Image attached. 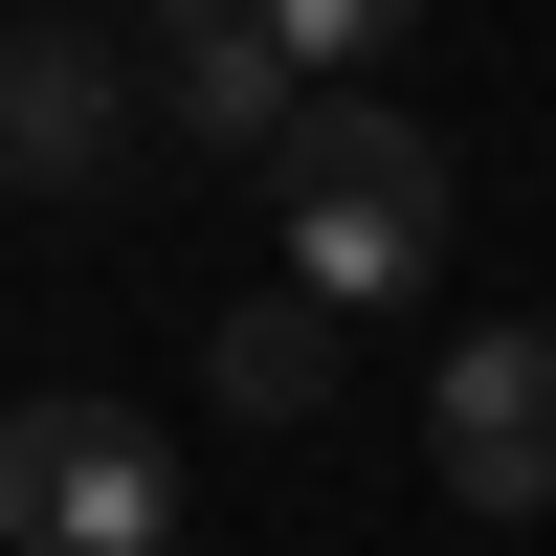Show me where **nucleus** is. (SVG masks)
<instances>
[{
	"label": "nucleus",
	"mask_w": 556,
	"mask_h": 556,
	"mask_svg": "<svg viewBox=\"0 0 556 556\" xmlns=\"http://www.w3.org/2000/svg\"><path fill=\"white\" fill-rule=\"evenodd\" d=\"M290 45H267V0H156V134H201V156H267L290 134Z\"/></svg>",
	"instance_id": "nucleus-5"
},
{
	"label": "nucleus",
	"mask_w": 556,
	"mask_h": 556,
	"mask_svg": "<svg viewBox=\"0 0 556 556\" xmlns=\"http://www.w3.org/2000/svg\"><path fill=\"white\" fill-rule=\"evenodd\" d=\"M267 201H290V290H312V312H379V290H424V267H445V156L379 112V89H334V112L290 89Z\"/></svg>",
	"instance_id": "nucleus-1"
},
{
	"label": "nucleus",
	"mask_w": 556,
	"mask_h": 556,
	"mask_svg": "<svg viewBox=\"0 0 556 556\" xmlns=\"http://www.w3.org/2000/svg\"><path fill=\"white\" fill-rule=\"evenodd\" d=\"M401 23H424V0H267V45H290V67H312V89H356V67H379V45H401Z\"/></svg>",
	"instance_id": "nucleus-7"
},
{
	"label": "nucleus",
	"mask_w": 556,
	"mask_h": 556,
	"mask_svg": "<svg viewBox=\"0 0 556 556\" xmlns=\"http://www.w3.org/2000/svg\"><path fill=\"white\" fill-rule=\"evenodd\" d=\"M0 534L23 556H178V445L134 401H0Z\"/></svg>",
	"instance_id": "nucleus-2"
},
{
	"label": "nucleus",
	"mask_w": 556,
	"mask_h": 556,
	"mask_svg": "<svg viewBox=\"0 0 556 556\" xmlns=\"http://www.w3.org/2000/svg\"><path fill=\"white\" fill-rule=\"evenodd\" d=\"M201 379L245 401V424H290V401L334 379V312H312V290H267V312H223V356H201Z\"/></svg>",
	"instance_id": "nucleus-6"
},
{
	"label": "nucleus",
	"mask_w": 556,
	"mask_h": 556,
	"mask_svg": "<svg viewBox=\"0 0 556 556\" xmlns=\"http://www.w3.org/2000/svg\"><path fill=\"white\" fill-rule=\"evenodd\" d=\"M134 156V45L112 23H0V178H112Z\"/></svg>",
	"instance_id": "nucleus-3"
},
{
	"label": "nucleus",
	"mask_w": 556,
	"mask_h": 556,
	"mask_svg": "<svg viewBox=\"0 0 556 556\" xmlns=\"http://www.w3.org/2000/svg\"><path fill=\"white\" fill-rule=\"evenodd\" d=\"M424 424H445V490L468 513H556V334H468Z\"/></svg>",
	"instance_id": "nucleus-4"
}]
</instances>
